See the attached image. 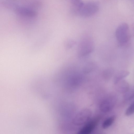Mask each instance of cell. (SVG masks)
I'll use <instances>...</instances> for the list:
<instances>
[{"label":"cell","mask_w":134,"mask_h":134,"mask_svg":"<svg viewBox=\"0 0 134 134\" xmlns=\"http://www.w3.org/2000/svg\"><path fill=\"white\" fill-rule=\"evenodd\" d=\"M124 93V98L126 100H129L134 97V87H130L128 90Z\"/></svg>","instance_id":"7c38bea8"},{"label":"cell","mask_w":134,"mask_h":134,"mask_svg":"<svg viewBox=\"0 0 134 134\" xmlns=\"http://www.w3.org/2000/svg\"><path fill=\"white\" fill-rule=\"evenodd\" d=\"M96 65L92 62H89L84 66L83 71L85 74H88L92 71L95 69Z\"/></svg>","instance_id":"8fae6325"},{"label":"cell","mask_w":134,"mask_h":134,"mask_svg":"<svg viewBox=\"0 0 134 134\" xmlns=\"http://www.w3.org/2000/svg\"><path fill=\"white\" fill-rule=\"evenodd\" d=\"M92 115L91 110L84 108L80 111L75 116L72 120V123L76 125L85 124L90 120Z\"/></svg>","instance_id":"3957f363"},{"label":"cell","mask_w":134,"mask_h":134,"mask_svg":"<svg viewBox=\"0 0 134 134\" xmlns=\"http://www.w3.org/2000/svg\"><path fill=\"white\" fill-rule=\"evenodd\" d=\"M130 72L126 70H121L117 72L115 74L114 79V83L116 84L124 78L128 76Z\"/></svg>","instance_id":"ba28073f"},{"label":"cell","mask_w":134,"mask_h":134,"mask_svg":"<svg viewBox=\"0 0 134 134\" xmlns=\"http://www.w3.org/2000/svg\"><path fill=\"white\" fill-rule=\"evenodd\" d=\"M115 119V116H111L106 119L102 123V127L103 129H106L110 126L113 123Z\"/></svg>","instance_id":"30bf717a"},{"label":"cell","mask_w":134,"mask_h":134,"mask_svg":"<svg viewBox=\"0 0 134 134\" xmlns=\"http://www.w3.org/2000/svg\"><path fill=\"white\" fill-rule=\"evenodd\" d=\"M116 85L117 90L119 92L125 93L129 88L130 86L129 83L125 80H121Z\"/></svg>","instance_id":"9c48e42d"},{"label":"cell","mask_w":134,"mask_h":134,"mask_svg":"<svg viewBox=\"0 0 134 134\" xmlns=\"http://www.w3.org/2000/svg\"><path fill=\"white\" fill-rule=\"evenodd\" d=\"M93 48L92 39L90 37L85 36L81 40L79 46V56L82 57L88 55L92 52Z\"/></svg>","instance_id":"7a4b0ae2"},{"label":"cell","mask_w":134,"mask_h":134,"mask_svg":"<svg viewBox=\"0 0 134 134\" xmlns=\"http://www.w3.org/2000/svg\"><path fill=\"white\" fill-rule=\"evenodd\" d=\"M100 134H104V133H100Z\"/></svg>","instance_id":"9a60e30c"},{"label":"cell","mask_w":134,"mask_h":134,"mask_svg":"<svg viewBox=\"0 0 134 134\" xmlns=\"http://www.w3.org/2000/svg\"><path fill=\"white\" fill-rule=\"evenodd\" d=\"M75 44L74 41L72 40L69 41L67 42V46L68 48H70L72 47Z\"/></svg>","instance_id":"5bb4252c"},{"label":"cell","mask_w":134,"mask_h":134,"mask_svg":"<svg viewBox=\"0 0 134 134\" xmlns=\"http://www.w3.org/2000/svg\"><path fill=\"white\" fill-rule=\"evenodd\" d=\"M70 9L72 12L78 15L84 3L79 0H72L70 2Z\"/></svg>","instance_id":"52a82bcc"},{"label":"cell","mask_w":134,"mask_h":134,"mask_svg":"<svg viewBox=\"0 0 134 134\" xmlns=\"http://www.w3.org/2000/svg\"><path fill=\"white\" fill-rule=\"evenodd\" d=\"M115 36L118 41L121 44H125L128 42L130 33L129 27L127 24L123 23L118 26L115 31Z\"/></svg>","instance_id":"6da1fadb"},{"label":"cell","mask_w":134,"mask_h":134,"mask_svg":"<svg viewBox=\"0 0 134 134\" xmlns=\"http://www.w3.org/2000/svg\"><path fill=\"white\" fill-rule=\"evenodd\" d=\"M98 9V5L95 2L84 3L78 15L82 17H88L95 14Z\"/></svg>","instance_id":"277c9868"},{"label":"cell","mask_w":134,"mask_h":134,"mask_svg":"<svg viewBox=\"0 0 134 134\" xmlns=\"http://www.w3.org/2000/svg\"><path fill=\"white\" fill-rule=\"evenodd\" d=\"M117 99L115 97L111 96L103 99L99 105V109L102 112L107 113L111 111L116 103Z\"/></svg>","instance_id":"5b68a950"},{"label":"cell","mask_w":134,"mask_h":134,"mask_svg":"<svg viewBox=\"0 0 134 134\" xmlns=\"http://www.w3.org/2000/svg\"><path fill=\"white\" fill-rule=\"evenodd\" d=\"M97 116L90 120L78 132L77 134H91L95 128L100 120Z\"/></svg>","instance_id":"8992f818"},{"label":"cell","mask_w":134,"mask_h":134,"mask_svg":"<svg viewBox=\"0 0 134 134\" xmlns=\"http://www.w3.org/2000/svg\"><path fill=\"white\" fill-rule=\"evenodd\" d=\"M134 114V101L126 109L125 114L127 116H131Z\"/></svg>","instance_id":"4fadbf2b"}]
</instances>
